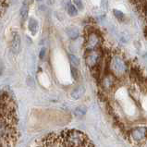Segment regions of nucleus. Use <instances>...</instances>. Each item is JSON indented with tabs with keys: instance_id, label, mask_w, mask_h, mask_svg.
Instances as JSON below:
<instances>
[{
	"instance_id": "obj_16",
	"label": "nucleus",
	"mask_w": 147,
	"mask_h": 147,
	"mask_svg": "<svg viewBox=\"0 0 147 147\" xmlns=\"http://www.w3.org/2000/svg\"><path fill=\"white\" fill-rule=\"evenodd\" d=\"M45 49L43 48L41 50V53H40V58H43L45 57Z\"/></svg>"
},
{
	"instance_id": "obj_14",
	"label": "nucleus",
	"mask_w": 147,
	"mask_h": 147,
	"mask_svg": "<svg viewBox=\"0 0 147 147\" xmlns=\"http://www.w3.org/2000/svg\"><path fill=\"white\" fill-rule=\"evenodd\" d=\"M74 5L76 6L79 9H82V0H73Z\"/></svg>"
},
{
	"instance_id": "obj_1",
	"label": "nucleus",
	"mask_w": 147,
	"mask_h": 147,
	"mask_svg": "<svg viewBox=\"0 0 147 147\" xmlns=\"http://www.w3.org/2000/svg\"><path fill=\"white\" fill-rule=\"evenodd\" d=\"M129 139L135 144H142L147 140V127H136L129 133Z\"/></svg>"
},
{
	"instance_id": "obj_11",
	"label": "nucleus",
	"mask_w": 147,
	"mask_h": 147,
	"mask_svg": "<svg viewBox=\"0 0 147 147\" xmlns=\"http://www.w3.org/2000/svg\"><path fill=\"white\" fill-rule=\"evenodd\" d=\"M69 60L71 62V64H72L75 68L80 65V60H79V58L76 56H74V55H69Z\"/></svg>"
},
{
	"instance_id": "obj_6",
	"label": "nucleus",
	"mask_w": 147,
	"mask_h": 147,
	"mask_svg": "<svg viewBox=\"0 0 147 147\" xmlns=\"http://www.w3.org/2000/svg\"><path fill=\"white\" fill-rule=\"evenodd\" d=\"M32 3V0H24L23 5L20 8V16L23 20H25L28 17V13H29V7H30V5Z\"/></svg>"
},
{
	"instance_id": "obj_15",
	"label": "nucleus",
	"mask_w": 147,
	"mask_h": 147,
	"mask_svg": "<svg viewBox=\"0 0 147 147\" xmlns=\"http://www.w3.org/2000/svg\"><path fill=\"white\" fill-rule=\"evenodd\" d=\"M71 72H72V76H73V78L74 79H78V76H79V73H78V70H77V69L76 68H71Z\"/></svg>"
},
{
	"instance_id": "obj_7",
	"label": "nucleus",
	"mask_w": 147,
	"mask_h": 147,
	"mask_svg": "<svg viewBox=\"0 0 147 147\" xmlns=\"http://www.w3.org/2000/svg\"><path fill=\"white\" fill-rule=\"evenodd\" d=\"M84 94H85V88L83 86H79L77 88H75V89L71 92L70 96L72 99L78 100L80 98H82Z\"/></svg>"
},
{
	"instance_id": "obj_13",
	"label": "nucleus",
	"mask_w": 147,
	"mask_h": 147,
	"mask_svg": "<svg viewBox=\"0 0 147 147\" xmlns=\"http://www.w3.org/2000/svg\"><path fill=\"white\" fill-rule=\"evenodd\" d=\"M113 12H114V15L116 18L119 20H124V14L122 13L121 11L119 10H117V9H114L113 10Z\"/></svg>"
},
{
	"instance_id": "obj_4",
	"label": "nucleus",
	"mask_w": 147,
	"mask_h": 147,
	"mask_svg": "<svg viewBox=\"0 0 147 147\" xmlns=\"http://www.w3.org/2000/svg\"><path fill=\"white\" fill-rule=\"evenodd\" d=\"M116 84H117V78L112 72L105 74L102 78V81H101V85H102L103 89L106 91L112 90Z\"/></svg>"
},
{
	"instance_id": "obj_2",
	"label": "nucleus",
	"mask_w": 147,
	"mask_h": 147,
	"mask_svg": "<svg viewBox=\"0 0 147 147\" xmlns=\"http://www.w3.org/2000/svg\"><path fill=\"white\" fill-rule=\"evenodd\" d=\"M111 70H113V74L115 76H121V75L125 74L127 71V65L124 62L122 58L119 57H115L111 59Z\"/></svg>"
},
{
	"instance_id": "obj_5",
	"label": "nucleus",
	"mask_w": 147,
	"mask_h": 147,
	"mask_svg": "<svg viewBox=\"0 0 147 147\" xmlns=\"http://www.w3.org/2000/svg\"><path fill=\"white\" fill-rule=\"evenodd\" d=\"M20 50V37L19 35V33L15 32L11 41V51L13 54L17 55L19 54Z\"/></svg>"
},
{
	"instance_id": "obj_3",
	"label": "nucleus",
	"mask_w": 147,
	"mask_h": 147,
	"mask_svg": "<svg viewBox=\"0 0 147 147\" xmlns=\"http://www.w3.org/2000/svg\"><path fill=\"white\" fill-rule=\"evenodd\" d=\"M102 57L101 53L96 50H88V54L85 56V62L86 65L92 69L101 64Z\"/></svg>"
},
{
	"instance_id": "obj_10",
	"label": "nucleus",
	"mask_w": 147,
	"mask_h": 147,
	"mask_svg": "<svg viewBox=\"0 0 147 147\" xmlns=\"http://www.w3.org/2000/svg\"><path fill=\"white\" fill-rule=\"evenodd\" d=\"M67 11H68V14L71 17H74L78 14V10L77 8L75 7V6H73L72 4H69L68 5V7H67Z\"/></svg>"
},
{
	"instance_id": "obj_12",
	"label": "nucleus",
	"mask_w": 147,
	"mask_h": 147,
	"mask_svg": "<svg viewBox=\"0 0 147 147\" xmlns=\"http://www.w3.org/2000/svg\"><path fill=\"white\" fill-rule=\"evenodd\" d=\"M67 32H68L69 36L70 37L71 39H76L77 37L79 36V32L77 30H75V29H71V30H69Z\"/></svg>"
},
{
	"instance_id": "obj_9",
	"label": "nucleus",
	"mask_w": 147,
	"mask_h": 147,
	"mask_svg": "<svg viewBox=\"0 0 147 147\" xmlns=\"http://www.w3.org/2000/svg\"><path fill=\"white\" fill-rule=\"evenodd\" d=\"M86 112H87V107L85 106H80L75 108L74 116L77 117H82L86 114Z\"/></svg>"
},
{
	"instance_id": "obj_17",
	"label": "nucleus",
	"mask_w": 147,
	"mask_h": 147,
	"mask_svg": "<svg viewBox=\"0 0 147 147\" xmlns=\"http://www.w3.org/2000/svg\"><path fill=\"white\" fill-rule=\"evenodd\" d=\"M39 1H40V0H39Z\"/></svg>"
},
{
	"instance_id": "obj_8",
	"label": "nucleus",
	"mask_w": 147,
	"mask_h": 147,
	"mask_svg": "<svg viewBox=\"0 0 147 147\" xmlns=\"http://www.w3.org/2000/svg\"><path fill=\"white\" fill-rule=\"evenodd\" d=\"M28 27H29V30L31 31L32 34H35L37 32V30H38V22H37V20L31 18L30 20H29Z\"/></svg>"
}]
</instances>
